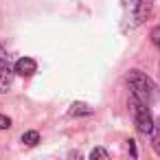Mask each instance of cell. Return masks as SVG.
Listing matches in <instances>:
<instances>
[{"mask_svg": "<svg viewBox=\"0 0 160 160\" xmlns=\"http://www.w3.org/2000/svg\"><path fill=\"white\" fill-rule=\"evenodd\" d=\"M127 149H129V153H132V158H136V156H138V151H136V142H134L132 138L127 140Z\"/></svg>", "mask_w": 160, "mask_h": 160, "instance_id": "cell-12", "label": "cell"}, {"mask_svg": "<svg viewBox=\"0 0 160 160\" xmlns=\"http://www.w3.org/2000/svg\"><path fill=\"white\" fill-rule=\"evenodd\" d=\"M151 134H153V149H156V153L160 156V116L153 121V129H151Z\"/></svg>", "mask_w": 160, "mask_h": 160, "instance_id": "cell-8", "label": "cell"}, {"mask_svg": "<svg viewBox=\"0 0 160 160\" xmlns=\"http://www.w3.org/2000/svg\"><path fill=\"white\" fill-rule=\"evenodd\" d=\"M90 114H92V108L83 101H75L68 110V116H90Z\"/></svg>", "mask_w": 160, "mask_h": 160, "instance_id": "cell-6", "label": "cell"}, {"mask_svg": "<svg viewBox=\"0 0 160 160\" xmlns=\"http://www.w3.org/2000/svg\"><path fill=\"white\" fill-rule=\"evenodd\" d=\"M108 158H110V151L103 147H94L90 151V160H108Z\"/></svg>", "mask_w": 160, "mask_h": 160, "instance_id": "cell-9", "label": "cell"}, {"mask_svg": "<svg viewBox=\"0 0 160 160\" xmlns=\"http://www.w3.org/2000/svg\"><path fill=\"white\" fill-rule=\"evenodd\" d=\"M13 72L20 75V77H31V75L38 72V62L33 57H20L13 64Z\"/></svg>", "mask_w": 160, "mask_h": 160, "instance_id": "cell-5", "label": "cell"}, {"mask_svg": "<svg viewBox=\"0 0 160 160\" xmlns=\"http://www.w3.org/2000/svg\"><path fill=\"white\" fill-rule=\"evenodd\" d=\"M22 142H24L27 147H35V145L40 142V132H35V129L24 132V134H22Z\"/></svg>", "mask_w": 160, "mask_h": 160, "instance_id": "cell-7", "label": "cell"}, {"mask_svg": "<svg viewBox=\"0 0 160 160\" xmlns=\"http://www.w3.org/2000/svg\"><path fill=\"white\" fill-rule=\"evenodd\" d=\"M129 108H132V114H134L136 129H138L140 134H151V129H153V118H151V112L147 110V103L140 101L136 94H132Z\"/></svg>", "mask_w": 160, "mask_h": 160, "instance_id": "cell-2", "label": "cell"}, {"mask_svg": "<svg viewBox=\"0 0 160 160\" xmlns=\"http://www.w3.org/2000/svg\"><path fill=\"white\" fill-rule=\"evenodd\" d=\"M127 11H129L132 27H138V24H142V22L151 16V11H153V0H129Z\"/></svg>", "mask_w": 160, "mask_h": 160, "instance_id": "cell-3", "label": "cell"}, {"mask_svg": "<svg viewBox=\"0 0 160 160\" xmlns=\"http://www.w3.org/2000/svg\"><path fill=\"white\" fill-rule=\"evenodd\" d=\"M13 68H11V64H9V53L0 46V94H5V92H9V88H11V83H13Z\"/></svg>", "mask_w": 160, "mask_h": 160, "instance_id": "cell-4", "label": "cell"}, {"mask_svg": "<svg viewBox=\"0 0 160 160\" xmlns=\"http://www.w3.org/2000/svg\"><path fill=\"white\" fill-rule=\"evenodd\" d=\"M125 79H127V83H129V88H132V94H136L140 101L149 103V99H151L153 92H156L153 81H151L145 72H140V70H129Z\"/></svg>", "mask_w": 160, "mask_h": 160, "instance_id": "cell-1", "label": "cell"}, {"mask_svg": "<svg viewBox=\"0 0 160 160\" xmlns=\"http://www.w3.org/2000/svg\"><path fill=\"white\" fill-rule=\"evenodd\" d=\"M151 42H153V44L158 46V51H160V24L151 31Z\"/></svg>", "mask_w": 160, "mask_h": 160, "instance_id": "cell-10", "label": "cell"}, {"mask_svg": "<svg viewBox=\"0 0 160 160\" xmlns=\"http://www.w3.org/2000/svg\"><path fill=\"white\" fill-rule=\"evenodd\" d=\"M11 127V118L5 116V114H0V129H9Z\"/></svg>", "mask_w": 160, "mask_h": 160, "instance_id": "cell-11", "label": "cell"}]
</instances>
